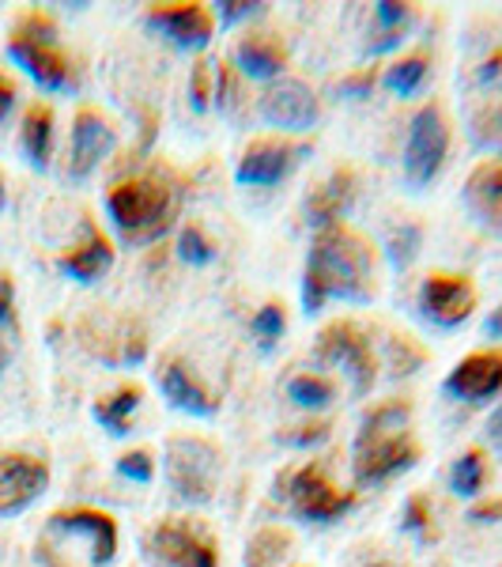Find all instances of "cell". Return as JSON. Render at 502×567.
I'll return each mask as SVG.
<instances>
[{"label":"cell","mask_w":502,"mask_h":567,"mask_svg":"<svg viewBox=\"0 0 502 567\" xmlns=\"http://www.w3.org/2000/svg\"><path fill=\"white\" fill-rule=\"evenodd\" d=\"M374 269H378V254H374L367 235L352 231L348 224L322 227L314 246H310L306 272H303L306 315H317L328 299L370 303L374 299Z\"/></svg>","instance_id":"cell-1"},{"label":"cell","mask_w":502,"mask_h":567,"mask_svg":"<svg viewBox=\"0 0 502 567\" xmlns=\"http://www.w3.org/2000/svg\"><path fill=\"white\" fill-rule=\"evenodd\" d=\"M352 462L359 484H378L412 470L419 462V446L412 439V409L405 401H386V405L370 409L363 416L359 432H355Z\"/></svg>","instance_id":"cell-2"},{"label":"cell","mask_w":502,"mask_h":567,"mask_svg":"<svg viewBox=\"0 0 502 567\" xmlns=\"http://www.w3.org/2000/svg\"><path fill=\"white\" fill-rule=\"evenodd\" d=\"M117 553V523L106 511L69 507L50 515L39 537L42 567H106Z\"/></svg>","instance_id":"cell-3"},{"label":"cell","mask_w":502,"mask_h":567,"mask_svg":"<svg viewBox=\"0 0 502 567\" xmlns=\"http://www.w3.org/2000/svg\"><path fill=\"white\" fill-rule=\"evenodd\" d=\"M178 208V194L167 178L159 175H136L122 178L106 189V213L122 239L129 243H151L170 227Z\"/></svg>","instance_id":"cell-4"},{"label":"cell","mask_w":502,"mask_h":567,"mask_svg":"<svg viewBox=\"0 0 502 567\" xmlns=\"http://www.w3.org/2000/svg\"><path fill=\"white\" fill-rule=\"evenodd\" d=\"M8 53L31 72L45 91H69L80 84L76 65L57 42V23L45 12H23L8 39Z\"/></svg>","instance_id":"cell-5"},{"label":"cell","mask_w":502,"mask_h":567,"mask_svg":"<svg viewBox=\"0 0 502 567\" xmlns=\"http://www.w3.org/2000/svg\"><path fill=\"white\" fill-rule=\"evenodd\" d=\"M276 496L287 503L291 515L306 518V523H333L344 511L355 507V492H341L322 473L317 462H306L299 470L284 473L276 481Z\"/></svg>","instance_id":"cell-6"},{"label":"cell","mask_w":502,"mask_h":567,"mask_svg":"<svg viewBox=\"0 0 502 567\" xmlns=\"http://www.w3.org/2000/svg\"><path fill=\"white\" fill-rule=\"evenodd\" d=\"M167 477L178 499L208 503L219 484V446L197 435H175L167 443Z\"/></svg>","instance_id":"cell-7"},{"label":"cell","mask_w":502,"mask_h":567,"mask_svg":"<svg viewBox=\"0 0 502 567\" xmlns=\"http://www.w3.org/2000/svg\"><path fill=\"white\" fill-rule=\"evenodd\" d=\"M446 152H450V125H446V114L438 103H427L419 114L412 117V130H408V144H405V175L416 189H423L446 163Z\"/></svg>","instance_id":"cell-8"},{"label":"cell","mask_w":502,"mask_h":567,"mask_svg":"<svg viewBox=\"0 0 502 567\" xmlns=\"http://www.w3.org/2000/svg\"><path fill=\"white\" fill-rule=\"evenodd\" d=\"M314 355L322 363H336L352 374L355 393H370L374 379H378V360H374L370 337L363 333V326L355 322H333L322 329L314 344Z\"/></svg>","instance_id":"cell-9"},{"label":"cell","mask_w":502,"mask_h":567,"mask_svg":"<svg viewBox=\"0 0 502 567\" xmlns=\"http://www.w3.org/2000/svg\"><path fill=\"white\" fill-rule=\"evenodd\" d=\"M148 556L159 567H219L216 542L208 529L181 518H167L148 534Z\"/></svg>","instance_id":"cell-10"},{"label":"cell","mask_w":502,"mask_h":567,"mask_svg":"<svg viewBox=\"0 0 502 567\" xmlns=\"http://www.w3.org/2000/svg\"><path fill=\"white\" fill-rule=\"evenodd\" d=\"M258 110H261L264 122L276 125V130H287V133L314 130L317 114H322L314 87L303 84V80H272V84L264 87Z\"/></svg>","instance_id":"cell-11"},{"label":"cell","mask_w":502,"mask_h":567,"mask_svg":"<svg viewBox=\"0 0 502 567\" xmlns=\"http://www.w3.org/2000/svg\"><path fill=\"white\" fill-rule=\"evenodd\" d=\"M419 307H423V315L431 318L435 326L453 329L472 315V307H477V288H472V280L461 277V272H431V277L423 280V288H419Z\"/></svg>","instance_id":"cell-12"},{"label":"cell","mask_w":502,"mask_h":567,"mask_svg":"<svg viewBox=\"0 0 502 567\" xmlns=\"http://www.w3.org/2000/svg\"><path fill=\"white\" fill-rule=\"evenodd\" d=\"M50 484V465L34 454H0V518L31 507Z\"/></svg>","instance_id":"cell-13"},{"label":"cell","mask_w":502,"mask_h":567,"mask_svg":"<svg viewBox=\"0 0 502 567\" xmlns=\"http://www.w3.org/2000/svg\"><path fill=\"white\" fill-rule=\"evenodd\" d=\"M144 23L155 27L159 34H167L170 42L181 50H205L216 34V20L205 4L181 0V4H151L144 12Z\"/></svg>","instance_id":"cell-14"},{"label":"cell","mask_w":502,"mask_h":567,"mask_svg":"<svg viewBox=\"0 0 502 567\" xmlns=\"http://www.w3.org/2000/svg\"><path fill=\"white\" fill-rule=\"evenodd\" d=\"M303 155L306 148H295L287 141H253L242 152L239 167H234V182L239 186H276V182H284L295 171V163Z\"/></svg>","instance_id":"cell-15"},{"label":"cell","mask_w":502,"mask_h":567,"mask_svg":"<svg viewBox=\"0 0 502 567\" xmlns=\"http://www.w3.org/2000/svg\"><path fill=\"white\" fill-rule=\"evenodd\" d=\"M502 390V352H472L446 374V393L458 401H488Z\"/></svg>","instance_id":"cell-16"},{"label":"cell","mask_w":502,"mask_h":567,"mask_svg":"<svg viewBox=\"0 0 502 567\" xmlns=\"http://www.w3.org/2000/svg\"><path fill=\"white\" fill-rule=\"evenodd\" d=\"M114 148L106 117L95 106H84L72 122V152H69V178H87L103 163V155Z\"/></svg>","instance_id":"cell-17"},{"label":"cell","mask_w":502,"mask_h":567,"mask_svg":"<svg viewBox=\"0 0 502 567\" xmlns=\"http://www.w3.org/2000/svg\"><path fill=\"white\" fill-rule=\"evenodd\" d=\"M464 205L477 216L480 227H488L491 235L502 239V159L480 163L464 182Z\"/></svg>","instance_id":"cell-18"},{"label":"cell","mask_w":502,"mask_h":567,"mask_svg":"<svg viewBox=\"0 0 502 567\" xmlns=\"http://www.w3.org/2000/svg\"><path fill=\"white\" fill-rule=\"evenodd\" d=\"M159 390H163V398H167V405L178 409V413L212 416L219 409V398H212V393L200 386L181 360H163L159 363Z\"/></svg>","instance_id":"cell-19"},{"label":"cell","mask_w":502,"mask_h":567,"mask_svg":"<svg viewBox=\"0 0 502 567\" xmlns=\"http://www.w3.org/2000/svg\"><path fill=\"white\" fill-rule=\"evenodd\" d=\"M109 265H114V246H109V239L98 231L95 224H91V219H87L84 239H80L76 246H69L65 254H57V269L72 280H80V284L98 280Z\"/></svg>","instance_id":"cell-20"},{"label":"cell","mask_w":502,"mask_h":567,"mask_svg":"<svg viewBox=\"0 0 502 567\" xmlns=\"http://www.w3.org/2000/svg\"><path fill=\"white\" fill-rule=\"evenodd\" d=\"M234 61L245 76L253 80H276L287 69V45L276 34H245L234 50Z\"/></svg>","instance_id":"cell-21"},{"label":"cell","mask_w":502,"mask_h":567,"mask_svg":"<svg viewBox=\"0 0 502 567\" xmlns=\"http://www.w3.org/2000/svg\"><path fill=\"white\" fill-rule=\"evenodd\" d=\"M352 200H355V175L348 167H341L314 197H310V208H306L310 224H314L317 231H322V227L341 224V216L352 208Z\"/></svg>","instance_id":"cell-22"},{"label":"cell","mask_w":502,"mask_h":567,"mask_svg":"<svg viewBox=\"0 0 502 567\" xmlns=\"http://www.w3.org/2000/svg\"><path fill=\"white\" fill-rule=\"evenodd\" d=\"M23 152L39 171L50 167L53 152V110L45 103H31L23 114Z\"/></svg>","instance_id":"cell-23"},{"label":"cell","mask_w":502,"mask_h":567,"mask_svg":"<svg viewBox=\"0 0 502 567\" xmlns=\"http://www.w3.org/2000/svg\"><path fill=\"white\" fill-rule=\"evenodd\" d=\"M140 386H122V390H114V393H106L103 401H95V420L106 427V432H114V435H125L129 432V416H133V409H140Z\"/></svg>","instance_id":"cell-24"},{"label":"cell","mask_w":502,"mask_h":567,"mask_svg":"<svg viewBox=\"0 0 502 567\" xmlns=\"http://www.w3.org/2000/svg\"><path fill=\"white\" fill-rule=\"evenodd\" d=\"M287 548H291V537L284 534V529H276V526L261 529V534H253L250 545H245V567H276V564H284Z\"/></svg>","instance_id":"cell-25"},{"label":"cell","mask_w":502,"mask_h":567,"mask_svg":"<svg viewBox=\"0 0 502 567\" xmlns=\"http://www.w3.org/2000/svg\"><path fill=\"white\" fill-rule=\"evenodd\" d=\"M412 20V8L400 0H381L378 4V39L370 42V53H386L389 45L405 39V27Z\"/></svg>","instance_id":"cell-26"},{"label":"cell","mask_w":502,"mask_h":567,"mask_svg":"<svg viewBox=\"0 0 502 567\" xmlns=\"http://www.w3.org/2000/svg\"><path fill=\"white\" fill-rule=\"evenodd\" d=\"M483 481H488V462H483V454L464 451L450 470V488L458 492V496H477L483 488Z\"/></svg>","instance_id":"cell-27"},{"label":"cell","mask_w":502,"mask_h":567,"mask_svg":"<svg viewBox=\"0 0 502 567\" xmlns=\"http://www.w3.org/2000/svg\"><path fill=\"white\" fill-rule=\"evenodd\" d=\"M287 398L303 409H325L328 401L336 398V386L328 379H322V374H295V379L287 382Z\"/></svg>","instance_id":"cell-28"},{"label":"cell","mask_w":502,"mask_h":567,"mask_svg":"<svg viewBox=\"0 0 502 567\" xmlns=\"http://www.w3.org/2000/svg\"><path fill=\"white\" fill-rule=\"evenodd\" d=\"M423 76H427V53H412V58H400L397 65H389L381 84L394 91V95H412Z\"/></svg>","instance_id":"cell-29"},{"label":"cell","mask_w":502,"mask_h":567,"mask_svg":"<svg viewBox=\"0 0 502 567\" xmlns=\"http://www.w3.org/2000/svg\"><path fill=\"white\" fill-rule=\"evenodd\" d=\"M472 136H477L480 148L502 152V103H491L480 110L477 122H472Z\"/></svg>","instance_id":"cell-30"},{"label":"cell","mask_w":502,"mask_h":567,"mask_svg":"<svg viewBox=\"0 0 502 567\" xmlns=\"http://www.w3.org/2000/svg\"><path fill=\"white\" fill-rule=\"evenodd\" d=\"M178 258L189 261V265H208L216 258V250L200 227H186V231L178 235Z\"/></svg>","instance_id":"cell-31"},{"label":"cell","mask_w":502,"mask_h":567,"mask_svg":"<svg viewBox=\"0 0 502 567\" xmlns=\"http://www.w3.org/2000/svg\"><path fill=\"white\" fill-rule=\"evenodd\" d=\"M253 333H258L261 349H272V344L284 337V310H280V303H269V307L258 310V318H253Z\"/></svg>","instance_id":"cell-32"},{"label":"cell","mask_w":502,"mask_h":567,"mask_svg":"<svg viewBox=\"0 0 502 567\" xmlns=\"http://www.w3.org/2000/svg\"><path fill=\"white\" fill-rule=\"evenodd\" d=\"M117 473H122V477H129V481L148 484V481H151V454H148V451H129V454H122V458H117Z\"/></svg>","instance_id":"cell-33"},{"label":"cell","mask_w":502,"mask_h":567,"mask_svg":"<svg viewBox=\"0 0 502 567\" xmlns=\"http://www.w3.org/2000/svg\"><path fill=\"white\" fill-rule=\"evenodd\" d=\"M405 526L408 529H416V534H423V537H431V511H427V496H412L408 499V518H405Z\"/></svg>","instance_id":"cell-34"},{"label":"cell","mask_w":502,"mask_h":567,"mask_svg":"<svg viewBox=\"0 0 502 567\" xmlns=\"http://www.w3.org/2000/svg\"><path fill=\"white\" fill-rule=\"evenodd\" d=\"M258 12H261L258 0H227V4H219V16H223V23L250 20V16H258Z\"/></svg>","instance_id":"cell-35"},{"label":"cell","mask_w":502,"mask_h":567,"mask_svg":"<svg viewBox=\"0 0 502 567\" xmlns=\"http://www.w3.org/2000/svg\"><path fill=\"white\" fill-rule=\"evenodd\" d=\"M12 303H15V284H12V277L0 272V326L12 322Z\"/></svg>","instance_id":"cell-36"},{"label":"cell","mask_w":502,"mask_h":567,"mask_svg":"<svg viewBox=\"0 0 502 567\" xmlns=\"http://www.w3.org/2000/svg\"><path fill=\"white\" fill-rule=\"evenodd\" d=\"M194 106L205 110L208 106V65H200L194 72Z\"/></svg>","instance_id":"cell-37"},{"label":"cell","mask_w":502,"mask_h":567,"mask_svg":"<svg viewBox=\"0 0 502 567\" xmlns=\"http://www.w3.org/2000/svg\"><path fill=\"white\" fill-rule=\"evenodd\" d=\"M12 106H15V84L8 76H0V122L12 114Z\"/></svg>","instance_id":"cell-38"},{"label":"cell","mask_w":502,"mask_h":567,"mask_svg":"<svg viewBox=\"0 0 502 567\" xmlns=\"http://www.w3.org/2000/svg\"><path fill=\"white\" fill-rule=\"evenodd\" d=\"M472 518H477V523H499V518H502V499L480 503V507L472 511Z\"/></svg>","instance_id":"cell-39"},{"label":"cell","mask_w":502,"mask_h":567,"mask_svg":"<svg viewBox=\"0 0 502 567\" xmlns=\"http://www.w3.org/2000/svg\"><path fill=\"white\" fill-rule=\"evenodd\" d=\"M370 84H374V72H367V76H355V80H344V87L355 91V95H363Z\"/></svg>","instance_id":"cell-40"},{"label":"cell","mask_w":502,"mask_h":567,"mask_svg":"<svg viewBox=\"0 0 502 567\" xmlns=\"http://www.w3.org/2000/svg\"><path fill=\"white\" fill-rule=\"evenodd\" d=\"M8 360H12V349H8V341H0V374H4Z\"/></svg>","instance_id":"cell-41"},{"label":"cell","mask_w":502,"mask_h":567,"mask_svg":"<svg viewBox=\"0 0 502 567\" xmlns=\"http://www.w3.org/2000/svg\"><path fill=\"white\" fill-rule=\"evenodd\" d=\"M491 439H499V443H502V413L491 416Z\"/></svg>","instance_id":"cell-42"},{"label":"cell","mask_w":502,"mask_h":567,"mask_svg":"<svg viewBox=\"0 0 502 567\" xmlns=\"http://www.w3.org/2000/svg\"><path fill=\"white\" fill-rule=\"evenodd\" d=\"M363 567H400V564H389V560H374V564H363Z\"/></svg>","instance_id":"cell-43"},{"label":"cell","mask_w":502,"mask_h":567,"mask_svg":"<svg viewBox=\"0 0 502 567\" xmlns=\"http://www.w3.org/2000/svg\"><path fill=\"white\" fill-rule=\"evenodd\" d=\"M0 208H4V178H0Z\"/></svg>","instance_id":"cell-44"}]
</instances>
